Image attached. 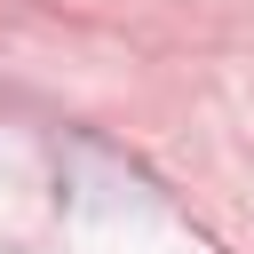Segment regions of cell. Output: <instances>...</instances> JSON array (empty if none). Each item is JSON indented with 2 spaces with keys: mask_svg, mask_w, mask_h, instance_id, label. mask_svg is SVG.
Listing matches in <instances>:
<instances>
[]
</instances>
